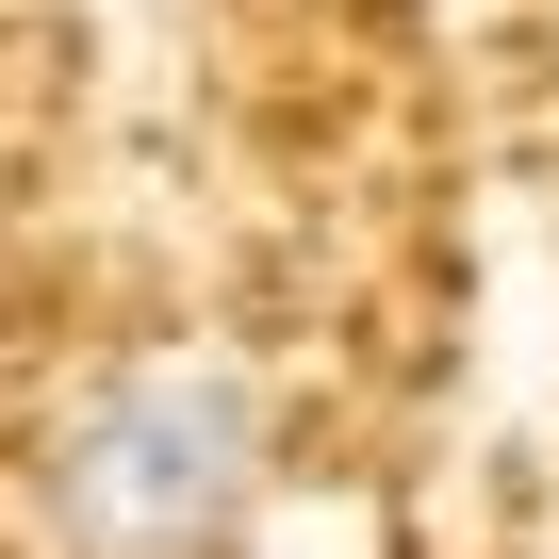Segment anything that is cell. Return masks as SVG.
I'll list each match as a JSON object with an SVG mask.
<instances>
[{
    "label": "cell",
    "mask_w": 559,
    "mask_h": 559,
    "mask_svg": "<svg viewBox=\"0 0 559 559\" xmlns=\"http://www.w3.org/2000/svg\"><path fill=\"white\" fill-rule=\"evenodd\" d=\"M247 493H263V412L230 362H116L50 444L67 559H230Z\"/></svg>",
    "instance_id": "cell-1"
}]
</instances>
